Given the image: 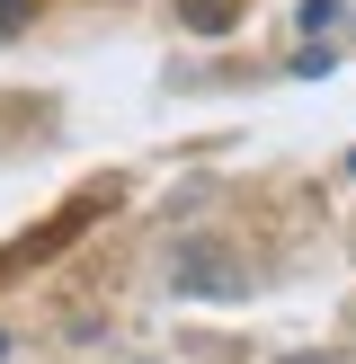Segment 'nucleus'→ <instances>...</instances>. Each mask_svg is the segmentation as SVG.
I'll list each match as a JSON object with an SVG mask.
<instances>
[{
	"label": "nucleus",
	"mask_w": 356,
	"mask_h": 364,
	"mask_svg": "<svg viewBox=\"0 0 356 364\" xmlns=\"http://www.w3.org/2000/svg\"><path fill=\"white\" fill-rule=\"evenodd\" d=\"M27 18H36V0H0V45H9V36L27 27Z\"/></svg>",
	"instance_id": "obj_2"
},
{
	"label": "nucleus",
	"mask_w": 356,
	"mask_h": 364,
	"mask_svg": "<svg viewBox=\"0 0 356 364\" xmlns=\"http://www.w3.org/2000/svg\"><path fill=\"white\" fill-rule=\"evenodd\" d=\"M0 355H9V338H0Z\"/></svg>",
	"instance_id": "obj_3"
},
{
	"label": "nucleus",
	"mask_w": 356,
	"mask_h": 364,
	"mask_svg": "<svg viewBox=\"0 0 356 364\" xmlns=\"http://www.w3.org/2000/svg\"><path fill=\"white\" fill-rule=\"evenodd\" d=\"M178 9H187V27H205V36L231 27V0H178Z\"/></svg>",
	"instance_id": "obj_1"
},
{
	"label": "nucleus",
	"mask_w": 356,
	"mask_h": 364,
	"mask_svg": "<svg viewBox=\"0 0 356 364\" xmlns=\"http://www.w3.org/2000/svg\"><path fill=\"white\" fill-rule=\"evenodd\" d=\"M294 364H312V355H294Z\"/></svg>",
	"instance_id": "obj_4"
}]
</instances>
